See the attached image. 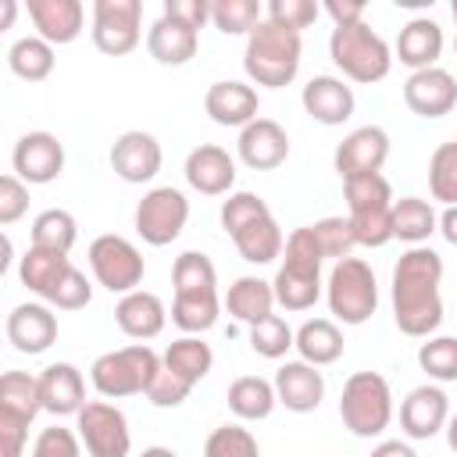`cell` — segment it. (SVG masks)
I'll return each instance as SVG.
<instances>
[{"instance_id": "39", "label": "cell", "mask_w": 457, "mask_h": 457, "mask_svg": "<svg viewBox=\"0 0 457 457\" xmlns=\"http://www.w3.org/2000/svg\"><path fill=\"white\" fill-rule=\"evenodd\" d=\"M79 239V225L68 211L61 207H46L43 214H36L32 221V246L39 250H54V253H68Z\"/></svg>"}, {"instance_id": "53", "label": "cell", "mask_w": 457, "mask_h": 457, "mask_svg": "<svg viewBox=\"0 0 457 457\" xmlns=\"http://www.w3.org/2000/svg\"><path fill=\"white\" fill-rule=\"evenodd\" d=\"M25 436H29V425L0 414V457H21Z\"/></svg>"}, {"instance_id": "43", "label": "cell", "mask_w": 457, "mask_h": 457, "mask_svg": "<svg viewBox=\"0 0 457 457\" xmlns=\"http://www.w3.org/2000/svg\"><path fill=\"white\" fill-rule=\"evenodd\" d=\"M204 457H261V446H257L250 428L218 425L204 443Z\"/></svg>"}, {"instance_id": "12", "label": "cell", "mask_w": 457, "mask_h": 457, "mask_svg": "<svg viewBox=\"0 0 457 457\" xmlns=\"http://www.w3.org/2000/svg\"><path fill=\"white\" fill-rule=\"evenodd\" d=\"M79 439L86 446L89 457H129L132 450V432H129V421L125 414L107 403V400H89L79 414Z\"/></svg>"}, {"instance_id": "29", "label": "cell", "mask_w": 457, "mask_h": 457, "mask_svg": "<svg viewBox=\"0 0 457 457\" xmlns=\"http://www.w3.org/2000/svg\"><path fill=\"white\" fill-rule=\"evenodd\" d=\"M439 54H443V29L432 18H411L400 29V36H396L400 64H407L414 71H425V68H436Z\"/></svg>"}, {"instance_id": "14", "label": "cell", "mask_w": 457, "mask_h": 457, "mask_svg": "<svg viewBox=\"0 0 457 457\" xmlns=\"http://www.w3.org/2000/svg\"><path fill=\"white\" fill-rule=\"evenodd\" d=\"M389 157V136L378 125H361L353 129L339 146H336V171L339 179H357V175H378Z\"/></svg>"}, {"instance_id": "25", "label": "cell", "mask_w": 457, "mask_h": 457, "mask_svg": "<svg viewBox=\"0 0 457 457\" xmlns=\"http://www.w3.org/2000/svg\"><path fill=\"white\" fill-rule=\"evenodd\" d=\"M29 14H32L36 32L50 46L75 43L82 32V21H86V7L79 0H29Z\"/></svg>"}, {"instance_id": "13", "label": "cell", "mask_w": 457, "mask_h": 457, "mask_svg": "<svg viewBox=\"0 0 457 457\" xmlns=\"http://www.w3.org/2000/svg\"><path fill=\"white\" fill-rule=\"evenodd\" d=\"M143 4L139 0H96L93 4V43L100 54L121 57L139 43Z\"/></svg>"}, {"instance_id": "9", "label": "cell", "mask_w": 457, "mask_h": 457, "mask_svg": "<svg viewBox=\"0 0 457 457\" xmlns=\"http://www.w3.org/2000/svg\"><path fill=\"white\" fill-rule=\"evenodd\" d=\"M328 289V311L343 325H364L378 307V282L368 261L343 257L332 264V275L325 282Z\"/></svg>"}, {"instance_id": "61", "label": "cell", "mask_w": 457, "mask_h": 457, "mask_svg": "<svg viewBox=\"0 0 457 457\" xmlns=\"http://www.w3.org/2000/svg\"><path fill=\"white\" fill-rule=\"evenodd\" d=\"M453 54H457V39H453Z\"/></svg>"}, {"instance_id": "32", "label": "cell", "mask_w": 457, "mask_h": 457, "mask_svg": "<svg viewBox=\"0 0 457 457\" xmlns=\"http://www.w3.org/2000/svg\"><path fill=\"white\" fill-rule=\"evenodd\" d=\"M39 411H43L39 378H32L29 371H4L0 375V414L21 425H32Z\"/></svg>"}, {"instance_id": "21", "label": "cell", "mask_w": 457, "mask_h": 457, "mask_svg": "<svg viewBox=\"0 0 457 457\" xmlns=\"http://www.w3.org/2000/svg\"><path fill=\"white\" fill-rule=\"evenodd\" d=\"M450 421V400L439 386H418L400 403V428L411 439H432Z\"/></svg>"}, {"instance_id": "50", "label": "cell", "mask_w": 457, "mask_h": 457, "mask_svg": "<svg viewBox=\"0 0 457 457\" xmlns=\"http://www.w3.org/2000/svg\"><path fill=\"white\" fill-rule=\"evenodd\" d=\"M32 457H79V439L71 428L64 425H50L39 432L36 446H32Z\"/></svg>"}, {"instance_id": "30", "label": "cell", "mask_w": 457, "mask_h": 457, "mask_svg": "<svg viewBox=\"0 0 457 457\" xmlns=\"http://www.w3.org/2000/svg\"><path fill=\"white\" fill-rule=\"evenodd\" d=\"M75 264L68 261V253H54V250H39V246H29L21 264H18V278L25 289H32L36 296L50 300L54 289L61 286V278L71 271Z\"/></svg>"}, {"instance_id": "48", "label": "cell", "mask_w": 457, "mask_h": 457, "mask_svg": "<svg viewBox=\"0 0 457 457\" xmlns=\"http://www.w3.org/2000/svg\"><path fill=\"white\" fill-rule=\"evenodd\" d=\"M89 300H93L89 278H86L79 268H71V271L61 278V286L54 289V296H50L46 303H54V307H61V311H79V307H86Z\"/></svg>"}, {"instance_id": "49", "label": "cell", "mask_w": 457, "mask_h": 457, "mask_svg": "<svg viewBox=\"0 0 457 457\" xmlns=\"http://www.w3.org/2000/svg\"><path fill=\"white\" fill-rule=\"evenodd\" d=\"M29 211V186L11 171L0 179V225H14Z\"/></svg>"}, {"instance_id": "22", "label": "cell", "mask_w": 457, "mask_h": 457, "mask_svg": "<svg viewBox=\"0 0 457 457\" xmlns=\"http://www.w3.org/2000/svg\"><path fill=\"white\" fill-rule=\"evenodd\" d=\"M7 339L18 353H43L57 339V314L46 303H18L7 314Z\"/></svg>"}, {"instance_id": "17", "label": "cell", "mask_w": 457, "mask_h": 457, "mask_svg": "<svg viewBox=\"0 0 457 457\" xmlns=\"http://www.w3.org/2000/svg\"><path fill=\"white\" fill-rule=\"evenodd\" d=\"M111 168L125 182H150L161 171V143L143 129H129L111 146Z\"/></svg>"}, {"instance_id": "42", "label": "cell", "mask_w": 457, "mask_h": 457, "mask_svg": "<svg viewBox=\"0 0 457 457\" xmlns=\"http://www.w3.org/2000/svg\"><path fill=\"white\" fill-rule=\"evenodd\" d=\"M418 364L428 378L436 382H453L457 378V336H436L428 343H421L418 350Z\"/></svg>"}, {"instance_id": "11", "label": "cell", "mask_w": 457, "mask_h": 457, "mask_svg": "<svg viewBox=\"0 0 457 457\" xmlns=\"http://www.w3.org/2000/svg\"><path fill=\"white\" fill-rule=\"evenodd\" d=\"M89 268L96 282L111 293H132L143 282V253L125 236H96L89 243Z\"/></svg>"}, {"instance_id": "56", "label": "cell", "mask_w": 457, "mask_h": 457, "mask_svg": "<svg viewBox=\"0 0 457 457\" xmlns=\"http://www.w3.org/2000/svg\"><path fill=\"white\" fill-rule=\"evenodd\" d=\"M439 232H443V239H446L450 246H457V204L439 214Z\"/></svg>"}, {"instance_id": "23", "label": "cell", "mask_w": 457, "mask_h": 457, "mask_svg": "<svg viewBox=\"0 0 457 457\" xmlns=\"http://www.w3.org/2000/svg\"><path fill=\"white\" fill-rule=\"evenodd\" d=\"M39 396H43V411L64 418V414H79L89 400H86V378L75 364L57 361L46 364L39 375Z\"/></svg>"}, {"instance_id": "15", "label": "cell", "mask_w": 457, "mask_h": 457, "mask_svg": "<svg viewBox=\"0 0 457 457\" xmlns=\"http://www.w3.org/2000/svg\"><path fill=\"white\" fill-rule=\"evenodd\" d=\"M11 164H14V175L21 182L43 186V182H54L61 175V168H64V146L57 143L54 132H25L14 143Z\"/></svg>"}, {"instance_id": "55", "label": "cell", "mask_w": 457, "mask_h": 457, "mask_svg": "<svg viewBox=\"0 0 457 457\" xmlns=\"http://www.w3.org/2000/svg\"><path fill=\"white\" fill-rule=\"evenodd\" d=\"M371 457H418V453L407 443H400V439H386V443H378L371 450Z\"/></svg>"}, {"instance_id": "6", "label": "cell", "mask_w": 457, "mask_h": 457, "mask_svg": "<svg viewBox=\"0 0 457 457\" xmlns=\"http://www.w3.org/2000/svg\"><path fill=\"white\" fill-rule=\"evenodd\" d=\"M328 57L353 82H378L393 68V54H389L386 39L368 21L336 25L328 36Z\"/></svg>"}, {"instance_id": "20", "label": "cell", "mask_w": 457, "mask_h": 457, "mask_svg": "<svg viewBox=\"0 0 457 457\" xmlns=\"http://www.w3.org/2000/svg\"><path fill=\"white\" fill-rule=\"evenodd\" d=\"M275 396L286 411L293 414H307V411H318L321 396H325V378L314 364L307 361H286L278 371H275Z\"/></svg>"}, {"instance_id": "26", "label": "cell", "mask_w": 457, "mask_h": 457, "mask_svg": "<svg viewBox=\"0 0 457 457\" xmlns=\"http://www.w3.org/2000/svg\"><path fill=\"white\" fill-rule=\"evenodd\" d=\"M257 107H261L257 89L246 86V82H236V79L214 82V86L207 89V96H204V111H207L218 125H232V129H236V125L246 129V125L257 118Z\"/></svg>"}, {"instance_id": "60", "label": "cell", "mask_w": 457, "mask_h": 457, "mask_svg": "<svg viewBox=\"0 0 457 457\" xmlns=\"http://www.w3.org/2000/svg\"><path fill=\"white\" fill-rule=\"evenodd\" d=\"M450 11H453V21H457V0H453V7H450Z\"/></svg>"}, {"instance_id": "36", "label": "cell", "mask_w": 457, "mask_h": 457, "mask_svg": "<svg viewBox=\"0 0 457 457\" xmlns=\"http://www.w3.org/2000/svg\"><path fill=\"white\" fill-rule=\"evenodd\" d=\"M211 364H214V353L200 336H182V339L168 343V350L161 357V368H168L171 375H179L189 386H196L211 371Z\"/></svg>"}, {"instance_id": "10", "label": "cell", "mask_w": 457, "mask_h": 457, "mask_svg": "<svg viewBox=\"0 0 457 457\" xmlns=\"http://www.w3.org/2000/svg\"><path fill=\"white\" fill-rule=\"evenodd\" d=\"M189 221V200L182 196V189L175 186H157L150 189L139 207H136V232L143 236V243L150 246H168L182 236Z\"/></svg>"}, {"instance_id": "2", "label": "cell", "mask_w": 457, "mask_h": 457, "mask_svg": "<svg viewBox=\"0 0 457 457\" xmlns=\"http://www.w3.org/2000/svg\"><path fill=\"white\" fill-rule=\"evenodd\" d=\"M171 282H175V303H171V321L186 332V336H200L218 321V271L211 264L207 253L200 250H186L175 257L171 268Z\"/></svg>"}, {"instance_id": "16", "label": "cell", "mask_w": 457, "mask_h": 457, "mask_svg": "<svg viewBox=\"0 0 457 457\" xmlns=\"http://www.w3.org/2000/svg\"><path fill=\"white\" fill-rule=\"evenodd\" d=\"M403 104L421 118H443L457 107V82L446 68L411 71L403 82Z\"/></svg>"}, {"instance_id": "24", "label": "cell", "mask_w": 457, "mask_h": 457, "mask_svg": "<svg viewBox=\"0 0 457 457\" xmlns=\"http://www.w3.org/2000/svg\"><path fill=\"white\" fill-rule=\"evenodd\" d=\"M303 111L321 125H343L353 114V89L336 75H314L303 93Z\"/></svg>"}, {"instance_id": "51", "label": "cell", "mask_w": 457, "mask_h": 457, "mask_svg": "<svg viewBox=\"0 0 457 457\" xmlns=\"http://www.w3.org/2000/svg\"><path fill=\"white\" fill-rule=\"evenodd\" d=\"M189 393H193V386H189V382H182L179 375H171L168 368H161V371H157V378H154V382H150V389H146V396H150V403H154V407H179Z\"/></svg>"}, {"instance_id": "58", "label": "cell", "mask_w": 457, "mask_h": 457, "mask_svg": "<svg viewBox=\"0 0 457 457\" xmlns=\"http://www.w3.org/2000/svg\"><path fill=\"white\" fill-rule=\"evenodd\" d=\"M446 443H450V450L457 453V414L446 421Z\"/></svg>"}, {"instance_id": "4", "label": "cell", "mask_w": 457, "mask_h": 457, "mask_svg": "<svg viewBox=\"0 0 457 457\" xmlns=\"http://www.w3.org/2000/svg\"><path fill=\"white\" fill-rule=\"evenodd\" d=\"M300 32L275 25V21H261L250 36H246V50H243V68L257 86L268 89H282L296 79L300 71Z\"/></svg>"}, {"instance_id": "1", "label": "cell", "mask_w": 457, "mask_h": 457, "mask_svg": "<svg viewBox=\"0 0 457 457\" xmlns=\"http://www.w3.org/2000/svg\"><path fill=\"white\" fill-rule=\"evenodd\" d=\"M443 257L432 246H411L393 268V318L403 336H428L443 321Z\"/></svg>"}, {"instance_id": "31", "label": "cell", "mask_w": 457, "mask_h": 457, "mask_svg": "<svg viewBox=\"0 0 457 457\" xmlns=\"http://www.w3.org/2000/svg\"><path fill=\"white\" fill-rule=\"evenodd\" d=\"M225 307H228V314H232L236 321H243V325L253 328V325H261L264 318H271L275 289H271V282H264V278L243 275V278H236V282L228 286Z\"/></svg>"}, {"instance_id": "52", "label": "cell", "mask_w": 457, "mask_h": 457, "mask_svg": "<svg viewBox=\"0 0 457 457\" xmlns=\"http://www.w3.org/2000/svg\"><path fill=\"white\" fill-rule=\"evenodd\" d=\"M164 14L200 32L204 21H211V4L207 0H164Z\"/></svg>"}, {"instance_id": "57", "label": "cell", "mask_w": 457, "mask_h": 457, "mask_svg": "<svg viewBox=\"0 0 457 457\" xmlns=\"http://www.w3.org/2000/svg\"><path fill=\"white\" fill-rule=\"evenodd\" d=\"M139 457H179L175 450H168V446H146Z\"/></svg>"}, {"instance_id": "41", "label": "cell", "mask_w": 457, "mask_h": 457, "mask_svg": "<svg viewBox=\"0 0 457 457\" xmlns=\"http://www.w3.org/2000/svg\"><path fill=\"white\" fill-rule=\"evenodd\" d=\"M428 189L439 204H457V143H439L428 157Z\"/></svg>"}, {"instance_id": "38", "label": "cell", "mask_w": 457, "mask_h": 457, "mask_svg": "<svg viewBox=\"0 0 457 457\" xmlns=\"http://www.w3.org/2000/svg\"><path fill=\"white\" fill-rule=\"evenodd\" d=\"M7 64L18 79L25 82H43L54 71V46L43 36H21L11 50H7Z\"/></svg>"}, {"instance_id": "59", "label": "cell", "mask_w": 457, "mask_h": 457, "mask_svg": "<svg viewBox=\"0 0 457 457\" xmlns=\"http://www.w3.org/2000/svg\"><path fill=\"white\" fill-rule=\"evenodd\" d=\"M14 11H18V7H14V0H4V25H0V29H7V25H11Z\"/></svg>"}, {"instance_id": "3", "label": "cell", "mask_w": 457, "mask_h": 457, "mask_svg": "<svg viewBox=\"0 0 457 457\" xmlns=\"http://www.w3.org/2000/svg\"><path fill=\"white\" fill-rule=\"evenodd\" d=\"M321 261H325V253H321L311 225L293 228L282 246V268L271 282L275 303H282L286 311L314 307L321 296Z\"/></svg>"}, {"instance_id": "8", "label": "cell", "mask_w": 457, "mask_h": 457, "mask_svg": "<svg viewBox=\"0 0 457 457\" xmlns=\"http://www.w3.org/2000/svg\"><path fill=\"white\" fill-rule=\"evenodd\" d=\"M339 418L361 439H371V436L386 432L389 421H393L389 382L378 371H353L343 386V396H339Z\"/></svg>"}, {"instance_id": "33", "label": "cell", "mask_w": 457, "mask_h": 457, "mask_svg": "<svg viewBox=\"0 0 457 457\" xmlns=\"http://www.w3.org/2000/svg\"><path fill=\"white\" fill-rule=\"evenodd\" d=\"M296 350H300V361H307L314 368L332 364L343 357V332L328 318H311L296 328Z\"/></svg>"}, {"instance_id": "46", "label": "cell", "mask_w": 457, "mask_h": 457, "mask_svg": "<svg viewBox=\"0 0 457 457\" xmlns=\"http://www.w3.org/2000/svg\"><path fill=\"white\" fill-rule=\"evenodd\" d=\"M264 214H271V211H268V204H264L257 193H232V196L221 204V228H225L228 236H236L239 228H246L250 221H257V218H264Z\"/></svg>"}, {"instance_id": "40", "label": "cell", "mask_w": 457, "mask_h": 457, "mask_svg": "<svg viewBox=\"0 0 457 457\" xmlns=\"http://www.w3.org/2000/svg\"><path fill=\"white\" fill-rule=\"evenodd\" d=\"M211 21L225 36H243V32L250 36L264 18H261L257 0H214L211 4Z\"/></svg>"}, {"instance_id": "37", "label": "cell", "mask_w": 457, "mask_h": 457, "mask_svg": "<svg viewBox=\"0 0 457 457\" xmlns=\"http://www.w3.org/2000/svg\"><path fill=\"white\" fill-rule=\"evenodd\" d=\"M436 228H439V218H436V211H432L428 200L403 196V200L393 204V239H403V243L421 246Z\"/></svg>"}, {"instance_id": "44", "label": "cell", "mask_w": 457, "mask_h": 457, "mask_svg": "<svg viewBox=\"0 0 457 457\" xmlns=\"http://www.w3.org/2000/svg\"><path fill=\"white\" fill-rule=\"evenodd\" d=\"M250 346H253V353H261L268 361H278L289 346H296V332L286 325V318L271 314V318H264L261 325L250 328Z\"/></svg>"}, {"instance_id": "27", "label": "cell", "mask_w": 457, "mask_h": 457, "mask_svg": "<svg viewBox=\"0 0 457 457\" xmlns=\"http://www.w3.org/2000/svg\"><path fill=\"white\" fill-rule=\"evenodd\" d=\"M114 321L125 336L132 339H154L164 332V321H168V311L161 303L157 293H146V289H132L118 300L114 307Z\"/></svg>"}, {"instance_id": "35", "label": "cell", "mask_w": 457, "mask_h": 457, "mask_svg": "<svg viewBox=\"0 0 457 457\" xmlns=\"http://www.w3.org/2000/svg\"><path fill=\"white\" fill-rule=\"evenodd\" d=\"M232 243H236L239 257L250 261V264H271L275 257H282V246H286L282 228H278V221L271 214H264V218L250 221L246 228H239L232 236Z\"/></svg>"}, {"instance_id": "28", "label": "cell", "mask_w": 457, "mask_h": 457, "mask_svg": "<svg viewBox=\"0 0 457 457\" xmlns=\"http://www.w3.org/2000/svg\"><path fill=\"white\" fill-rule=\"evenodd\" d=\"M196 46H200L196 29H189V25H182L168 14H161L146 32V50L157 64H171V68L186 64V61L196 57Z\"/></svg>"}, {"instance_id": "54", "label": "cell", "mask_w": 457, "mask_h": 457, "mask_svg": "<svg viewBox=\"0 0 457 457\" xmlns=\"http://www.w3.org/2000/svg\"><path fill=\"white\" fill-rule=\"evenodd\" d=\"M325 14L336 25H353V21H364V4L361 0H325Z\"/></svg>"}, {"instance_id": "7", "label": "cell", "mask_w": 457, "mask_h": 457, "mask_svg": "<svg viewBox=\"0 0 457 457\" xmlns=\"http://www.w3.org/2000/svg\"><path fill=\"white\" fill-rule=\"evenodd\" d=\"M157 371H161V357L146 343H132V346L111 350V353H100L89 368V378L100 396L118 400V396L146 393L150 382L157 378Z\"/></svg>"}, {"instance_id": "34", "label": "cell", "mask_w": 457, "mask_h": 457, "mask_svg": "<svg viewBox=\"0 0 457 457\" xmlns=\"http://www.w3.org/2000/svg\"><path fill=\"white\" fill-rule=\"evenodd\" d=\"M278 396H275V382L261 378V375H239L228 386V411L243 421H261L275 411Z\"/></svg>"}, {"instance_id": "18", "label": "cell", "mask_w": 457, "mask_h": 457, "mask_svg": "<svg viewBox=\"0 0 457 457\" xmlns=\"http://www.w3.org/2000/svg\"><path fill=\"white\" fill-rule=\"evenodd\" d=\"M239 161L253 171H271L289 157V136L271 118H253L246 129H239Z\"/></svg>"}, {"instance_id": "47", "label": "cell", "mask_w": 457, "mask_h": 457, "mask_svg": "<svg viewBox=\"0 0 457 457\" xmlns=\"http://www.w3.org/2000/svg\"><path fill=\"white\" fill-rule=\"evenodd\" d=\"M318 14H321V7H318L314 0H271V4H268V21L286 25V29H293V32L314 25Z\"/></svg>"}, {"instance_id": "5", "label": "cell", "mask_w": 457, "mask_h": 457, "mask_svg": "<svg viewBox=\"0 0 457 457\" xmlns=\"http://www.w3.org/2000/svg\"><path fill=\"white\" fill-rule=\"evenodd\" d=\"M350 228L357 246H386L393 239V189L386 175H357L343 182Z\"/></svg>"}, {"instance_id": "19", "label": "cell", "mask_w": 457, "mask_h": 457, "mask_svg": "<svg viewBox=\"0 0 457 457\" xmlns=\"http://www.w3.org/2000/svg\"><path fill=\"white\" fill-rule=\"evenodd\" d=\"M186 182L204 196H221L236 182V161L218 143H200L186 157Z\"/></svg>"}, {"instance_id": "45", "label": "cell", "mask_w": 457, "mask_h": 457, "mask_svg": "<svg viewBox=\"0 0 457 457\" xmlns=\"http://www.w3.org/2000/svg\"><path fill=\"white\" fill-rule=\"evenodd\" d=\"M311 232H314L321 253H325V257H336V261L350 257V250L357 246L353 228H350V218H321V221L311 225Z\"/></svg>"}]
</instances>
